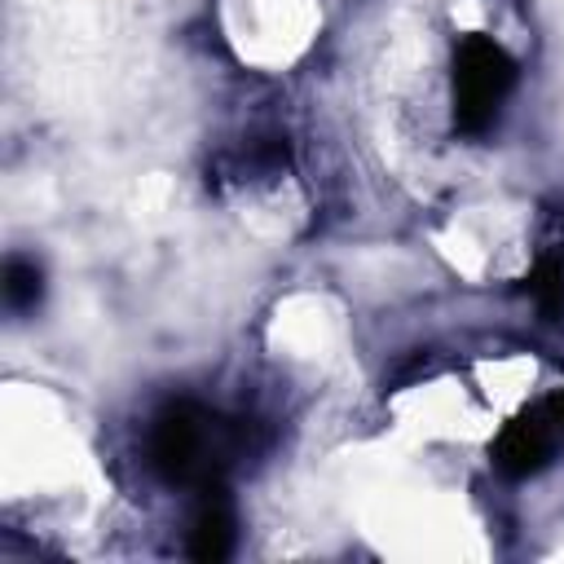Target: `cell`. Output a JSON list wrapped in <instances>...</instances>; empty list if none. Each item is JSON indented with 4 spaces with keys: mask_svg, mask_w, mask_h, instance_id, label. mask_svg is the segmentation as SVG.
<instances>
[{
    "mask_svg": "<svg viewBox=\"0 0 564 564\" xmlns=\"http://www.w3.org/2000/svg\"><path fill=\"white\" fill-rule=\"evenodd\" d=\"M507 84H511L507 57L489 40H471L458 57V115L471 123L489 119V110L507 93Z\"/></svg>",
    "mask_w": 564,
    "mask_h": 564,
    "instance_id": "1",
    "label": "cell"
}]
</instances>
